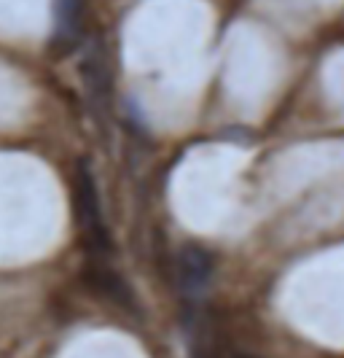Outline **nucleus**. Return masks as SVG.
Here are the masks:
<instances>
[{
	"label": "nucleus",
	"instance_id": "nucleus-1",
	"mask_svg": "<svg viewBox=\"0 0 344 358\" xmlns=\"http://www.w3.org/2000/svg\"><path fill=\"white\" fill-rule=\"evenodd\" d=\"M73 199H75V218H78V227H81L84 243H87V248H89V262H110L113 243H110V232H108V227H105L103 210H100L97 183L91 178L87 164H81L78 173H75Z\"/></svg>",
	"mask_w": 344,
	"mask_h": 358
},
{
	"label": "nucleus",
	"instance_id": "nucleus-2",
	"mask_svg": "<svg viewBox=\"0 0 344 358\" xmlns=\"http://www.w3.org/2000/svg\"><path fill=\"white\" fill-rule=\"evenodd\" d=\"M216 272V259L207 248L197 243H186L178 251V278H181L183 291H202L210 286Z\"/></svg>",
	"mask_w": 344,
	"mask_h": 358
},
{
	"label": "nucleus",
	"instance_id": "nucleus-3",
	"mask_svg": "<svg viewBox=\"0 0 344 358\" xmlns=\"http://www.w3.org/2000/svg\"><path fill=\"white\" fill-rule=\"evenodd\" d=\"M81 76L87 81V92H89V100L94 110L105 113L110 106V71H108V59L103 46H91L89 54L84 57L81 62Z\"/></svg>",
	"mask_w": 344,
	"mask_h": 358
},
{
	"label": "nucleus",
	"instance_id": "nucleus-4",
	"mask_svg": "<svg viewBox=\"0 0 344 358\" xmlns=\"http://www.w3.org/2000/svg\"><path fill=\"white\" fill-rule=\"evenodd\" d=\"M84 0H57V33L54 46H73L81 38Z\"/></svg>",
	"mask_w": 344,
	"mask_h": 358
}]
</instances>
